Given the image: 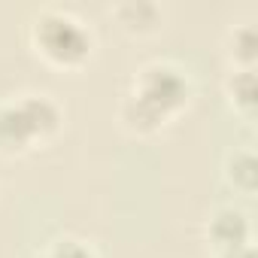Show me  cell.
Returning a JSON list of instances; mask_svg holds the SVG:
<instances>
[{
	"label": "cell",
	"mask_w": 258,
	"mask_h": 258,
	"mask_svg": "<svg viewBox=\"0 0 258 258\" xmlns=\"http://www.w3.org/2000/svg\"><path fill=\"white\" fill-rule=\"evenodd\" d=\"M195 97L191 73L167 58H152L140 64L131 88L118 100V124L134 137H152L179 112L188 109Z\"/></svg>",
	"instance_id": "cell-1"
},
{
	"label": "cell",
	"mask_w": 258,
	"mask_h": 258,
	"mask_svg": "<svg viewBox=\"0 0 258 258\" xmlns=\"http://www.w3.org/2000/svg\"><path fill=\"white\" fill-rule=\"evenodd\" d=\"M207 243L213 246V252H228L237 246H249L252 243V219L243 207L225 204L219 210L210 213L207 219Z\"/></svg>",
	"instance_id": "cell-4"
},
{
	"label": "cell",
	"mask_w": 258,
	"mask_h": 258,
	"mask_svg": "<svg viewBox=\"0 0 258 258\" xmlns=\"http://www.w3.org/2000/svg\"><path fill=\"white\" fill-rule=\"evenodd\" d=\"M216 258H255V246H237V249H228V252H216Z\"/></svg>",
	"instance_id": "cell-10"
},
{
	"label": "cell",
	"mask_w": 258,
	"mask_h": 258,
	"mask_svg": "<svg viewBox=\"0 0 258 258\" xmlns=\"http://www.w3.org/2000/svg\"><path fill=\"white\" fill-rule=\"evenodd\" d=\"M225 55H228L231 67H249V70H255V61H258V34H255V25L249 19L228 28V34H225Z\"/></svg>",
	"instance_id": "cell-7"
},
{
	"label": "cell",
	"mask_w": 258,
	"mask_h": 258,
	"mask_svg": "<svg viewBox=\"0 0 258 258\" xmlns=\"http://www.w3.org/2000/svg\"><path fill=\"white\" fill-rule=\"evenodd\" d=\"M31 46L52 67L76 70L94 55V31L67 7H43L31 19Z\"/></svg>",
	"instance_id": "cell-3"
},
{
	"label": "cell",
	"mask_w": 258,
	"mask_h": 258,
	"mask_svg": "<svg viewBox=\"0 0 258 258\" xmlns=\"http://www.w3.org/2000/svg\"><path fill=\"white\" fill-rule=\"evenodd\" d=\"M109 16L118 22L121 31L134 34V37L155 34L164 22V10L155 0H118V4L109 7Z\"/></svg>",
	"instance_id": "cell-5"
},
{
	"label": "cell",
	"mask_w": 258,
	"mask_h": 258,
	"mask_svg": "<svg viewBox=\"0 0 258 258\" xmlns=\"http://www.w3.org/2000/svg\"><path fill=\"white\" fill-rule=\"evenodd\" d=\"M64 106L49 91H25L0 100V155L22 158L64 131Z\"/></svg>",
	"instance_id": "cell-2"
},
{
	"label": "cell",
	"mask_w": 258,
	"mask_h": 258,
	"mask_svg": "<svg viewBox=\"0 0 258 258\" xmlns=\"http://www.w3.org/2000/svg\"><path fill=\"white\" fill-rule=\"evenodd\" d=\"M225 179L228 185H234L243 195H255V182H258V164H255V152L252 146H240L234 152H228L225 158Z\"/></svg>",
	"instance_id": "cell-8"
},
{
	"label": "cell",
	"mask_w": 258,
	"mask_h": 258,
	"mask_svg": "<svg viewBox=\"0 0 258 258\" xmlns=\"http://www.w3.org/2000/svg\"><path fill=\"white\" fill-rule=\"evenodd\" d=\"M34 258H97L94 246L85 243V240H76V237H64V240H55L49 243L43 252H37Z\"/></svg>",
	"instance_id": "cell-9"
},
{
	"label": "cell",
	"mask_w": 258,
	"mask_h": 258,
	"mask_svg": "<svg viewBox=\"0 0 258 258\" xmlns=\"http://www.w3.org/2000/svg\"><path fill=\"white\" fill-rule=\"evenodd\" d=\"M222 88H225V97H228V103L234 106V112L237 115H243L246 121H252L255 118V70H249V67H231L228 70V76H225V82H222Z\"/></svg>",
	"instance_id": "cell-6"
}]
</instances>
